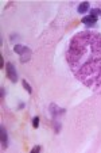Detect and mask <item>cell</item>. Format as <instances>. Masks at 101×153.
I'll list each match as a JSON object with an SVG mask.
<instances>
[{
	"label": "cell",
	"mask_w": 101,
	"mask_h": 153,
	"mask_svg": "<svg viewBox=\"0 0 101 153\" xmlns=\"http://www.w3.org/2000/svg\"><path fill=\"white\" fill-rule=\"evenodd\" d=\"M88 10H89V3H88V1H84V3H81L80 6L77 7V11L80 12V14H85V12H88Z\"/></svg>",
	"instance_id": "cell-6"
},
{
	"label": "cell",
	"mask_w": 101,
	"mask_h": 153,
	"mask_svg": "<svg viewBox=\"0 0 101 153\" xmlns=\"http://www.w3.org/2000/svg\"><path fill=\"white\" fill-rule=\"evenodd\" d=\"M32 126H34L35 129L39 126V118H38V117H34V118H32Z\"/></svg>",
	"instance_id": "cell-8"
},
{
	"label": "cell",
	"mask_w": 101,
	"mask_h": 153,
	"mask_svg": "<svg viewBox=\"0 0 101 153\" xmlns=\"http://www.w3.org/2000/svg\"><path fill=\"white\" fill-rule=\"evenodd\" d=\"M66 62L80 83L101 94V34L80 31L72 37L66 49Z\"/></svg>",
	"instance_id": "cell-1"
},
{
	"label": "cell",
	"mask_w": 101,
	"mask_h": 153,
	"mask_svg": "<svg viewBox=\"0 0 101 153\" xmlns=\"http://www.w3.org/2000/svg\"><path fill=\"white\" fill-rule=\"evenodd\" d=\"M1 146H3V149L8 146V136H7V131L4 127H1Z\"/></svg>",
	"instance_id": "cell-5"
},
{
	"label": "cell",
	"mask_w": 101,
	"mask_h": 153,
	"mask_svg": "<svg viewBox=\"0 0 101 153\" xmlns=\"http://www.w3.org/2000/svg\"><path fill=\"white\" fill-rule=\"evenodd\" d=\"M40 149H42L40 146H34V148H32L31 152H32V153H37V152H40Z\"/></svg>",
	"instance_id": "cell-9"
},
{
	"label": "cell",
	"mask_w": 101,
	"mask_h": 153,
	"mask_svg": "<svg viewBox=\"0 0 101 153\" xmlns=\"http://www.w3.org/2000/svg\"><path fill=\"white\" fill-rule=\"evenodd\" d=\"M22 83H23V87H24V88H26V90H27V92H29V94H31V92H32V90H31V87H30V84L27 83L26 80H23V81H22Z\"/></svg>",
	"instance_id": "cell-7"
},
{
	"label": "cell",
	"mask_w": 101,
	"mask_h": 153,
	"mask_svg": "<svg viewBox=\"0 0 101 153\" xmlns=\"http://www.w3.org/2000/svg\"><path fill=\"white\" fill-rule=\"evenodd\" d=\"M6 72H7V77L12 81V83H16L18 81V73H16V69H15L14 64L12 62H8L6 65Z\"/></svg>",
	"instance_id": "cell-3"
},
{
	"label": "cell",
	"mask_w": 101,
	"mask_h": 153,
	"mask_svg": "<svg viewBox=\"0 0 101 153\" xmlns=\"http://www.w3.org/2000/svg\"><path fill=\"white\" fill-rule=\"evenodd\" d=\"M0 65H1V68H4V62H3V57H0Z\"/></svg>",
	"instance_id": "cell-10"
},
{
	"label": "cell",
	"mask_w": 101,
	"mask_h": 153,
	"mask_svg": "<svg viewBox=\"0 0 101 153\" xmlns=\"http://www.w3.org/2000/svg\"><path fill=\"white\" fill-rule=\"evenodd\" d=\"M14 50H15V53H18V54H19L20 62L24 64V62H27V61H30L32 52L26 46V45H20V43H16V45H14Z\"/></svg>",
	"instance_id": "cell-2"
},
{
	"label": "cell",
	"mask_w": 101,
	"mask_h": 153,
	"mask_svg": "<svg viewBox=\"0 0 101 153\" xmlns=\"http://www.w3.org/2000/svg\"><path fill=\"white\" fill-rule=\"evenodd\" d=\"M81 22L86 26H94V23H97V16H93V15H88V16H84L81 19Z\"/></svg>",
	"instance_id": "cell-4"
}]
</instances>
